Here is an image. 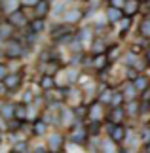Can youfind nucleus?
<instances>
[{"label":"nucleus","mask_w":150,"mask_h":153,"mask_svg":"<svg viewBox=\"0 0 150 153\" xmlns=\"http://www.w3.org/2000/svg\"><path fill=\"white\" fill-rule=\"evenodd\" d=\"M23 53H25V48H23V44L19 42V40L10 38L8 42H6V45H4V55L6 57L19 59V57H23Z\"/></svg>","instance_id":"nucleus-1"},{"label":"nucleus","mask_w":150,"mask_h":153,"mask_svg":"<svg viewBox=\"0 0 150 153\" xmlns=\"http://www.w3.org/2000/svg\"><path fill=\"white\" fill-rule=\"evenodd\" d=\"M87 136H89V131H87V128L84 127L82 123H74L72 132H70V140H72L74 144H86Z\"/></svg>","instance_id":"nucleus-2"},{"label":"nucleus","mask_w":150,"mask_h":153,"mask_svg":"<svg viewBox=\"0 0 150 153\" xmlns=\"http://www.w3.org/2000/svg\"><path fill=\"white\" fill-rule=\"evenodd\" d=\"M125 128H124V125H109V138L112 140V142H116V144H122L124 140H125Z\"/></svg>","instance_id":"nucleus-3"},{"label":"nucleus","mask_w":150,"mask_h":153,"mask_svg":"<svg viewBox=\"0 0 150 153\" xmlns=\"http://www.w3.org/2000/svg\"><path fill=\"white\" fill-rule=\"evenodd\" d=\"M63 142H65L63 134H59V132L50 134V138H47V151L59 153V151H61V148H63Z\"/></svg>","instance_id":"nucleus-4"},{"label":"nucleus","mask_w":150,"mask_h":153,"mask_svg":"<svg viewBox=\"0 0 150 153\" xmlns=\"http://www.w3.org/2000/svg\"><path fill=\"white\" fill-rule=\"evenodd\" d=\"M8 23H10V25L14 27V28L25 27V25H27V17H25V13H23V10H17V11H14V13L10 15Z\"/></svg>","instance_id":"nucleus-5"},{"label":"nucleus","mask_w":150,"mask_h":153,"mask_svg":"<svg viewBox=\"0 0 150 153\" xmlns=\"http://www.w3.org/2000/svg\"><path fill=\"white\" fill-rule=\"evenodd\" d=\"M87 117L91 121H97V123H101V119L105 117V114H103V104H101L99 100L95 102V104H91V108L87 110Z\"/></svg>","instance_id":"nucleus-6"},{"label":"nucleus","mask_w":150,"mask_h":153,"mask_svg":"<svg viewBox=\"0 0 150 153\" xmlns=\"http://www.w3.org/2000/svg\"><path fill=\"white\" fill-rule=\"evenodd\" d=\"M124 117H125V110L122 108V106H116V108H112L109 111V121L112 123V125H122Z\"/></svg>","instance_id":"nucleus-7"},{"label":"nucleus","mask_w":150,"mask_h":153,"mask_svg":"<svg viewBox=\"0 0 150 153\" xmlns=\"http://www.w3.org/2000/svg\"><path fill=\"white\" fill-rule=\"evenodd\" d=\"M17 10H19V0H0V11L11 15Z\"/></svg>","instance_id":"nucleus-8"},{"label":"nucleus","mask_w":150,"mask_h":153,"mask_svg":"<svg viewBox=\"0 0 150 153\" xmlns=\"http://www.w3.org/2000/svg\"><path fill=\"white\" fill-rule=\"evenodd\" d=\"M137 93H139V91L135 89L133 81H129V83H125V85L122 87V97H124V100H127V102H133V100H135Z\"/></svg>","instance_id":"nucleus-9"},{"label":"nucleus","mask_w":150,"mask_h":153,"mask_svg":"<svg viewBox=\"0 0 150 153\" xmlns=\"http://www.w3.org/2000/svg\"><path fill=\"white\" fill-rule=\"evenodd\" d=\"M124 11L122 8H116V6H109L106 8V17H109V21L110 23H118V21H122L124 19Z\"/></svg>","instance_id":"nucleus-10"},{"label":"nucleus","mask_w":150,"mask_h":153,"mask_svg":"<svg viewBox=\"0 0 150 153\" xmlns=\"http://www.w3.org/2000/svg\"><path fill=\"white\" fill-rule=\"evenodd\" d=\"M139 0H125L124 6H122V11L125 13V17H131L133 13H137V10H139Z\"/></svg>","instance_id":"nucleus-11"},{"label":"nucleus","mask_w":150,"mask_h":153,"mask_svg":"<svg viewBox=\"0 0 150 153\" xmlns=\"http://www.w3.org/2000/svg\"><path fill=\"white\" fill-rule=\"evenodd\" d=\"M19 83H21V76H19V74H8V78L4 79V85L8 87V91L17 89V87H19Z\"/></svg>","instance_id":"nucleus-12"},{"label":"nucleus","mask_w":150,"mask_h":153,"mask_svg":"<svg viewBox=\"0 0 150 153\" xmlns=\"http://www.w3.org/2000/svg\"><path fill=\"white\" fill-rule=\"evenodd\" d=\"M59 119H61L63 125H70L76 117H74V110H69V108H63L59 111Z\"/></svg>","instance_id":"nucleus-13"},{"label":"nucleus","mask_w":150,"mask_h":153,"mask_svg":"<svg viewBox=\"0 0 150 153\" xmlns=\"http://www.w3.org/2000/svg\"><path fill=\"white\" fill-rule=\"evenodd\" d=\"M133 85L137 91H148V85H150V79L146 78V76H137V78L133 79Z\"/></svg>","instance_id":"nucleus-14"},{"label":"nucleus","mask_w":150,"mask_h":153,"mask_svg":"<svg viewBox=\"0 0 150 153\" xmlns=\"http://www.w3.org/2000/svg\"><path fill=\"white\" fill-rule=\"evenodd\" d=\"M105 49H106V44L101 38H97V40L91 42V53L95 57H97V55H105Z\"/></svg>","instance_id":"nucleus-15"},{"label":"nucleus","mask_w":150,"mask_h":153,"mask_svg":"<svg viewBox=\"0 0 150 153\" xmlns=\"http://www.w3.org/2000/svg\"><path fill=\"white\" fill-rule=\"evenodd\" d=\"M44 27H46V23L44 19H32L31 21V25H29V30H31V34H40L42 30H44Z\"/></svg>","instance_id":"nucleus-16"},{"label":"nucleus","mask_w":150,"mask_h":153,"mask_svg":"<svg viewBox=\"0 0 150 153\" xmlns=\"http://www.w3.org/2000/svg\"><path fill=\"white\" fill-rule=\"evenodd\" d=\"M101 153H118L116 149V142H112V140H101Z\"/></svg>","instance_id":"nucleus-17"},{"label":"nucleus","mask_w":150,"mask_h":153,"mask_svg":"<svg viewBox=\"0 0 150 153\" xmlns=\"http://www.w3.org/2000/svg\"><path fill=\"white\" fill-rule=\"evenodd\" d=\"M47 131V121H42V119H36L32 125V134H36V136H42V134H46Z\"/></svg>","instance_id":"nucleus-18"},{"label":"nucleus","mask_w":150,"mask_h":153,"mask_svg":"<svg viewBox=\"0 0 150 153\" xmlns=\"http://www.w3.org/2000/svg\"><path fill=\"white\" fill-rule=\"evenodd\" d=\"M34 10H36V17H38V19H42V17H46V13L50 11V2L40 0V2L34 6Z\"/></svg>","instance_id":"nucleus-19"},{"label":"nucleus","mask_w":150,"mask_h":153,"mask_svg":"<svg viewBox=\"0 0 150 153\" xmlns=\"http://www.w3.org/2000/svg\"><path fill=\"white\" fill-rule=\"evenodd\" d=\"M0 115H2L4 119H11V117H15V104H2Z\"/></svg>","instance_id":"nucleus-20"},{"label":"nucleus","mask_w":150,"mask_h":153,"mask_svg":"<svg viewBox=\"0 0 150 153\" xmlns=\"http://www.w3.org/2000/svg\"><path fill=\"white\" fill-rule=\"evenodd\" d=\"M55 85H57V83H55V79H53V76H44V78H42V81H40V87H42L44 91H51Z\"/></svg>","instance_id":"nucleus-21"},{"label":"nucleus","mask_w":150,"mask_h":153,"mask_svg":"<svg viewBox=\"0 0 150 153\" xmlns=\"http://www.w3.org/2000/svg\"><path fill=\"white\" fill-rule=\"evenodd\" d=\"M29 117V111L25 108V104H15V119H19V121H25Z\"/></svg>","instance_id":"nucleus-22"},{"label":"nucleus","mask_w":150,"mask_h":153,"mask_svg":"<svg viewBox=\"0 0 150 153\" xmlns=\"http://www.w3.org/2000/svg\"><path fill=\"white\" fill-rule=\"evenodd\" d=\"M112 97H114V91L112 89H106V91H101V95H99V102L101 104H112Z\"/></svg>","instance_id":"nucleus-23"},{"label":"nucleus","mask_w":150,"mask_h":153,"mask_svg":"<svg viewBox=\"0 0 150 153\" xmlns=\"http://www.w3.org/2000/svg\"><path fill=\"white\" fill-rule=\"evenodd\" d=\"M106 64H109V59H106V53L105 55H97L93 59V68H97V70H103Z\"/></svg>","instance_id":"nucleus-24"},{"label":"nucleus","mask_w":150,"mask_h":153,"mask_svg":"<svg viewBox=\"0 0 150 153\" xmlns=\"http://www.w3.org/2000/svg\"><path fill=\"white\" fill-rule=\"evenodd\" d=\"M11 32H14V27H11L8 21H4L2 25H0V38H8L10 40Z\"/></svg>","instance_id":"nucleus-25"},{"label":"nucleus","mask_w":150,"mask_h":153,"mask_svg":"<svg viewBox=\"0 0 150 153\" xmlns=\"http://www.w3.org/2000/svg\"><path fill=\"white\" fill-rule=\"evenodd\" d=\"M139 32H141V36H142V38H150V17H146V19L141 23Z\"/></svg>","instance_id":"nucleus-26"},{"label":"nucleus","mask_w":150,"mask_h":153,"mask_svg":"<svg viewBox=\"0 0 150 153\" xmlns=\"http://www.w3.org/2000/svg\"><path fill=\"white\" fill-rule=\"evenodd\" d=\"M120 51H122V49H120L118 45H112L110 49H106V59H109V62L116 61V59H118V55H120Z\"/></svg>","instance_id":"nucleus-27"},{"label":"nucleus","mask_w":150,"mask_h":153,"mask_svg":"<svg viewBox=\"0 0 150 153\" xmlns=\"http://www.w3.org/2000/svg\"><path fill=\"white\" fill-rule=\"evenodd\" d=\"M80 17H82L80 11H69V13L65 15V21H67V23H78Z\"/></svg>","instance_id":"nucleus-28"},{"label":"nucleus","mask_w":150,"mask_h":153,"mask_svg":"<svg viewBox=\"0 0 150 153\" xmlns=\"http://www.w3.org/2000/svg\"><path fill=\"white\" fill-rule=\"evenodd\" d=\"M131 27V17H124L122 21H120V32H127V28Z\"/></svg>","instance_id":"nucleus-29"},{"label":"nucleus","mask_w":150,"mask_h":153,"mask_svg":"<svg viewBox=\"0 0 150 153\" xmlns=\"http://www.w3.org/2000/svg\"><path fill=\"white\" fill-rule=\"evenodd\" d=\"M89 134L91 136H95V134H99V131H101V123H97V121H91V125H89Z\"/></svg>","instance_id":"nucleus-30"},{"label":"nucleus","mask_w":150,"mask_h":153,"mask_svg":"<svg viewBox=\"0 0 150 153\" xmlns=\"http://www.w3.org/2000/svg\"><path fill=\"white\" fill-rule=\"evenodd\" d=\"M127 114L129 115H137V114H139V104H137L135 100L127 104Z\"/></svg>","instance_id":"nucleus-31"},{"label":"nucleus","mask_w":150,"mask_h":153,"mask_svg":"<svg viewBox=\"0 0 150 153\" xmlns=\"http://www.w3.org/2000/svg\"><path fill=\"white\" fill-rule=\"evenodd\" d=\"M34 100V93L31 91V89H29V91H25V93H23V104H29V102H32Z\"/></svg>","instance_id":"nucleus-32"},{"label":"nucleus","mask_w":150,"mask_h":153,"mask_svg":"<svg viewBox=\"0 0 150 153\" xmlns=\"http://www.w3.org/2000/svg\"><path fill=\"white\" fill-rule=\"evenodd\" d=\"M86 115H87V111H86V108H84V106H80V108L74 110V117H76V119H84Z\"/></svg>","instance_id":"nucleus-33"},{"label":"nucleus","mask_w":150,"mask_h":153,"mask_svg":"<svg viewBox=\"0 0 150 153\" xmlns=\"http://www.w3.org/2000/svg\"><path fill=\"white\" fill-rule=\"evenodd\" d=\"M122 100H124L122 93H114V97H112V106L114 108H116V106H122Z\"/></svg>","instance_id":"nucleus-34"},{"label":"nucleus","mask_w":150,"mask_h":153,"mask_svg":"<svg viewBox=\"0 0 150 153\" xmlns=\"http://www.w3.org/2000/svg\"><path fill=\"white\" fill-rule=\"evenodd\" d=\"M6 78H8V66L4 62H0V81H4Z\"/></svg>","instance_id":"nucleus-35"},{"label":"nucleus","mask_w":150,"mask_h":153,"mask_svg":"<svg viewBox=\"0 0 150 153\" xmlns=\"http://www.w3.org/2000/svg\"><path fill=\"white\" fill-rule=\"evenodd\" d=\"M141 138H142V142H146V144H150V127H146L145 131L141 132Z\"/></svg>","instance_id":"nucleus-36"},{"label":"nucleus","mask_w":150,"mask_h":153,"mask_svg":"<svg viewBox=\"0 0 150 153\" xmlns=\"http://www.w3.org/2000/svg\"><path fill=\"white\" fill-rule=\"evenodd\" d=\"M21 2L25 4V6H36V4L40 2V0H21Z\"/></svg>","instance_id":"nucleus-37"},{"label":"nucleus","mask_w":150,"mask_h":153,"mask_svg":"<svg viewBox=\"0 0 150 153\" xmlns=\"http://www.w3.org/2000/svg\"><path fill=\"white\" fill-rule=\"evenodd\" d=\"M125 0H112V6H116V8H122Z\"/></svg>","instance_id":"nucleus-38"},{"label":"nucleus","mask_w":150,"mask_h":153,"mask_svg":"<svg viewBox=\"0 0 150 153\" xmlns=\"http://www.w3.org/2000/svg\"><path fill=\"white\" fill-rule=\"evenodd\" d=\"M34 153H50V151H47V148H42V146H40V148L34 149Z\"/></svg>","instance_id":"nucleus-39"},{"label":"nucleus","mask_w":150,"mask_h":153,"mask_svg":"<svg viewBox=\"0 0 150 153\" xmlns=\"http://www.w3.org/2000/svg\"><path fill=\"white\" fill-rule=\"evenodd\" d=\"M145 59H146V62H150V48H148L146 53H145Z\"/></svg>","instance_id":"nucleus-40"},{"label":"nucleus","mask_w":150,"mask_h":153,"mask_svg":"<svg viewBox=\"0 0 150 153\" xmlns=\"http://www.w3.org/2000/svg\"><path fill=\"white\" fill-rule=\"evenodd\" d=\"M145 98H146V100H150V89L146 91V97H145Z\"/></svg>","instance_id":"nucleus-41"},{"label":"nucleus","mask_w":150,"mask_h":153,"mask_svg":"<svg viewBox=\"0 0 150 153\" xmlns=\"http://www.w3.org/2000/svg\"><path fill=\"white\" fill-rule=\"evenodd\" d=\"M0 110H2V104H0Z\"/></svg>","instance_id":"nucleus-42"},{"label":"nucleus","mask_w":150,"mask_h":153,"mask_svg":"<svg viewBox=\"0 0 150 153\" xmlns=\"http://www.w3.org/2000/svg\"><path fill=\"white\" fill-rule=\"evenodd\" d=\"M14 153H15V151H14Z\"/></svg>","instance_id":"nucleus-43"}]
</instances>
